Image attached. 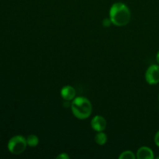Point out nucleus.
<instances>
[{
	"label": "nucleus",
	"instance_id": "nucleus-1",
	"mask_svg": "<svg viewBox=\"0 0 159 159\" xmlns=\"http://www.w3.org/2000/svg\"><path fill=\"white\" fill-rule=\"evenodd\" d=\"M109 16L115 26H124L128 24L130 20V10L128 6L123 2H115L110 9Z\"/></svg>",
	"mask_w": 159,
	"mask_h": 159
},
{
	"label": "nucleus",
	"instance_id": "nucleus-2",
	"mask_svg": "<svg viewBox=\"0 0 159 159\" xmlns=\"http://www.w3.org/2000/svg\"><path fill=\"white\" fill-rule=\"evenodd\" d=\"M71 112L76 118L85 120L89 117L93 112V106L90 101L84 96H78L71 104Z\"/></svg>",
	"mask_w": 159,
	"mask_h": 159
},
{
	"label": "nucleus",
	"instance_id": "nucleus-3",
	"mask_svg": "<svg viewBox=\"0 0 159 159\" xmlns=\"http://www.w3.org/2000/svg\"><path fill=\"white\" fill-rule=\"evenodd\" d=\"M26 138L22 135H16L9 140L7 148L9 152L12 155H20L26 150L27 147Z\"/></svg>",
	"mask_w": 159,
	"mask_h": 159
},
{
	"label": "nucleus",
	"instance_id": "nucleus-4",
	"mask_svg": "<svg viewBox=\"0 0 159 159\" xmlns=\"http://www.w3.org/2000/svg\"><path fill=\"white\" fill-rule=\"evenodd\" d=\"M145 80L149 85L159 83V65H152L145 72Z\"/></svg>",
	"mask_w": 159,
	"mask_h": 159
},
{
	"label": "nucleus",
	"instance_id": "nucleus-5",
	"mask_svg": "<svg viewBox=\"0 0 159 159\" xmlns=\"http://www.w3.org/2000/svg\"><path fill=\"white\" fill-rule=\"evenodd\" d=\"M91 127L96 132L104 131L107 127V120L103 116L96 115L92 119Z\"/></svg>",
	"mask_w": 159,
	"mask_h": 159
},
{
	"label": "nucleus",
	"instance_id": "nucleus-6",
	"mask_svg": "<svg viewBox=\"0 0 159 159\" xmlns=\"http://www.w3.org/2000/svg\"><path fill=\"white\" fill-rule=\"evenodd\" d=\"M61 96L66 101H71L75 98V90L71 85H65L61 89Z\"/></svg>",
	"mask_w": 159,
	"mask_h": 159
},
{
	"label": "nucleus",
	"instance_id": "nucleus-7",
	"mask_svg": "<svg viewBox=\"0 0 159 159\" xmlns=\"http://www.w3.org/2000/svg\"><path fill=\"white\" fill-rule=\"evenodd\" d=\"M137 158L138 159H153L155 158L154 152L147 146L141 147L137 152Z\"/></svg>",
	"mask_w": 159,
	"mask_h": 159
},
{
	"label": "nucleus",
	"instance_id": "nucleus-8",
	"mask_svg": "<svg viewBox=\"0 0 159 159\" xmlns=\"http://www.w3.org/2000/svg\"><path fill=\"white\" fill-rule=\"evenodd\" d=\"M95 141L99 145H104L107 142V136L103 131L97 132L95 135Z\"/></svg>",
	"mask_w": 159,
	"mask_h": 159
},
{
	"label": "nucleus",
	"instance_id": "nucleus-9",
	"mask_svg": "<svg viewBox=\"0 0 159 159\" xmlns=\"http://www.w3.org/2000/svg\"><path fill=\"white\" fill-rule=\"evenodd\" d=\"M26 142H27V145L29 147L34 148L38 145L39 138L37 135L30 134L26 138Z\"/></svg>",
	"mask_w": 159,
	"mask_h": 159
},
{
	"label": "nucleus",
	"instance_id": "nucleus-10",
	"mask_svg": "<svg viewBox=\"0 0 159 159\" xmlns=\"http://www.w3.org/2000/svg\"><path fill=\"white\" fill-rule=\"evenodd\" d=\"M120 159H134L136 158V155L131 151H125L122 152L119 156Z\"/></svg>",
	"mask_w": 159,
	"mask_h": 159
},
{
	"label": "nucleus",
	"instance_id": "nucleus-11",
	"mask_svg": "<svg viewBox=\"0 0 159 159\" xmlns=\"http://www.w3.org/2000/svg\"><path fill=\"white\" fill-rule=\"evenodd\" d=\"M56 158L57 159H69L70 157L67 153H61V154H60L59 155H57V156L56 157Z\"/></svg>",
	"mask_w": 159,
	"mask_h": 159
},
{
	"label": "nucleus",
	"instance_id": "nucleus-12",
	"mask_svg": "<svg viewBox=\"0 0 159 159\" xmlns=\"http://www.w3.org/2000/svg\"><path fill=\"white\" fill-rule=\"evenodd\" d=\"M154 141H155V144H156V146H158L159 148V130L156 132V134H155Z\"/></svg>",
	"mask_w": 159,
	"mask_h": 159
},
{
	"label": "nucleus",
	"instance_id": "nucleus-13",
	"mask_svg": "<svg viewBox=\"0 0 159 159\" xmlns=\"http://www.w3.org/2000/svg\"><path fill=\"white\" fill-rule=\"evenodd\" d=\"M112 23L111 20H110V19H106V20H104L103 21V25L105 26H109L110 24Z\"/></svg>",
	"mask_w": 159,
	"mask_h": 159
},
{
	"label": "nucleus",
	"instance_id": "nucleus-14",
	"mask_svg": "<svg viewBox=\"0 0 159 159\" xmlns=\"http://www.w3.org/2000/svg\"><path fill=\"white\" fill-rule=\"evenodd\" d=\"M156 61L159 65V51H158V53H157V54H156Z\"/></svg>",
	"mask_w": 159,
	"mask_h": 159
},
{
	"label": "nucleus",
	"instance_id": "nucleus-15",
	"mask_svg": "<svg viewBox=\"0 0 159 159\" xmlns=\"http://www.w3.org/2000/svg\"><path fill=\"white\" fill-rule=\"evenodd\" d=\"M158 100H159V94H158Z\"/></svg>",
	"mask_w": 159,
	"mask_h": 159
}]
</instances>
